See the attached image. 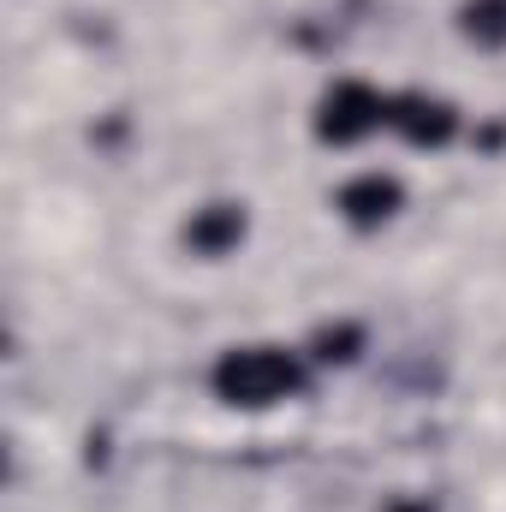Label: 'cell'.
I'll list each match as a JSON object with an SVG mask.
<instances>
[{"mask_svg":"<svg viewBox=\"0 0 506 512\" xmlns=\"http://www.w3.org/2000/svg\"><path fill=\"white\" fill-rule=\"evenodd\" d=\"M304 387V364L292 358V352H280V346H233L221 364H215V393L227 399V405H280V399H292Z\"/></svg>","mask_w":506,"mask_h":512,"instance_id":"6da1fadb","label":"cell"},{"mask_svg":"<svg viewBox=\"0 0 506 512\" xmlns=\"http://www.w3.org/2000/svg\"><path fill=\"white\" fill-rule=\"evenodd\" d=\"M376 126H387V96L358 84V78H340L322 102H316V137L322 143H358Z\"/></svg>","mask_w":506,"mask_h":512,"instance_id":"7a4b0ae2","label":"cell"},{"mask_svg":"<svg viewBox=\"0 0 506 512\" xmlns=\"http://www.w3.org/2000/svg\"><path fill=\"white\" fill-rule=\"evenodd\" d=\"M387 126L399 131L405 143H417V149H441V143L459 131V114H453L441 96L405 90V96H393V102H387Z\"/></svg>","mask_w":506,"mask_h":512,"instance_id":"3957f363","label":"cell"},{"mask_svg":"<svg viewBox=\"0 0 506 512\" xmlns=\"http://www.w3.org/2000/svg\"><path fill=\"white\" fill-rule=\"evenodd\" d=\"M399 203H405V191H399V179H387V173H358V179L340 191V215H346L352 227H381V221H393Z\"/></svg>","mask_w":506,"mask_h":512,"instance_id":"277c9868","label":"cell"},{"mask_svg":"<svg viewBox=\"0 0 506 512\" xmlns=\"http://www.w3.org/2000/svg\"><path fill=\"white\" fill-rule=\"evenodd\" d=\"M239 239H245V209H233V203H209L185 227V245L197 256H227L239 251Z\"/></svg>","mask_w":506,"mask_h":512,"instance_id":"5b68a950","label":"cell"},{"mask_svg":"<svg viewBox=\"0 0 506 512\" xmlns=\"http://www.w3.org/2000/svg\"><path fill=\"white\" fill-rule=\"evenodd\" d=\"M459 30H465L471 42H483V48L506 42V0H471V6L459 12Z\"/></svg>","mask_w":506,"mask_h":512,"instance_id":"8992f818","label":"cell"},{"mask_svg":"<svg viewBox=\"0 0 506 512\" xmlns=\"http://www.w3.org/2000/svg\"><path fill=\"white\" fill-rule=\"evenodd\" d=\"M358 346H364V334H358L352 322H340V328H322V334H316V358H322V364H352V358H358Z\"/></svg>","mask_w":506,"mask_h":512,"instance_id":"52a82bcc","label":"cell"},{"mask_svg":"<svg viewBox=\"0 0 506 512\" xmlns=\"http://www.w3.org/2000/svg\"><path fill=\"white\" fill-rule=\"evenodd\" d=\"M387 512H429V507H423V501H393Z\"/></svg>","mask_w":506,"mask_h":512,"instance_id":"ba28073f","label":"cell"}]
</instances>
